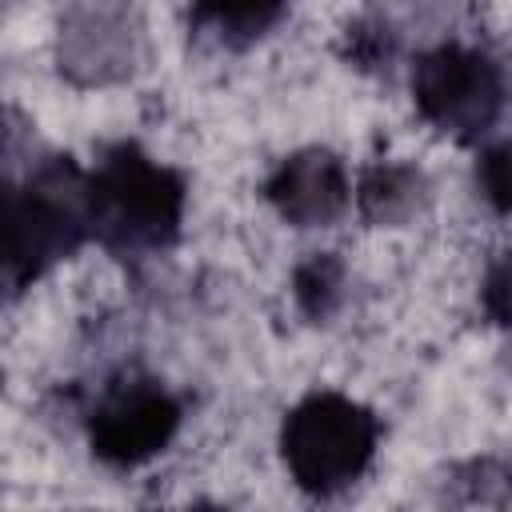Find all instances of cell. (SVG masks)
I'll list each match as a JSON object with an SVG mask.
<instances>
[{"label": "cell", "mask_w": 512, "mask_h": 512, "mask_svg": "<svg viewBox=\"0 0 512 512\" xmlns=\"http://www.w3.org/2000/svg\"><path fill=\"white\" fill-rule=\"evenodd\" d=\"M88 240L84 168L72 156L40 152L0 188V292L32 288Z\"/></svg>", "instance_id": "6da1fadb"}, {"label": "cell", "mask_w": 512, "mask_h": 512, "mask_svg": "<svg viewBox=\"0 0 512 512\" xmlns=\"http://www.w3.org/2000/svg\"><path fill=\"white\" fill-rule=\"evenodd\" d=\"M88 232L116 260H148L180 240L188 180L148 156L136 140H116L84 172Z\"/></svg>", "instance_id": "7a4b0ae2"}, {"label": "cell", "mask_w": 512, "mask_h": 512, "mask_svg": "<svg viewBox=\"0 0 512 512\" xmlns=\"http://www.w3.org/2000/svg\"><path fill=\"white\" fill-rule=\"evenodd\" d=\"M380 444V416L344 392H308L284 412L280 456L292 484L308 496H336L352 488Z\"/></svg>", "instance_id": "3957f363"}, {"label": "cell", "mask_w": 512, "mask_h": 512, "mask_svg": "<svg viewBox=\"0 0 512 512\" xmlns=\"http://www.w3.org/2000/svg\"><path fill=\"white\" fill-rule=\"evenodd\" d=\"M504 64L472 44L444 40L412 64L416 112L456 144H484L504 116Z\"/></svg>", "instance_id": "277c9868"}, {"label": "cell", "mask_w": 512, "mask_h": 512, "mask_svg": "<svg viewBox=\"0 0 512 512\" xmlns=\"http://www.w3.org/2000/svg\"><path fill=\"white\" fill-rule=\"evenodd\" d=\"M184 404L144 372L112 376L88 408V448L108 468H140L180 432Z\"/></svg>", "instance_id": "5b68a950"}, {"label": "cell", "mask_w": 512, "mask_h": 512, "mask_svg": "<svg viewBox=\"0 0 512 512\" xmlns=\"http://www.w3.org/2000/svg\"><path fill=\"white\" fill-rule=\"evenodd\" d=\"M260 192L276 208V216L292 228H328L352 204L344 160L332 148H320V144L284 156L268 172Z\"/></svg>", "instance_id": "8992f818"}, {"label": "cell", "mask_w": 512, "mask_h": 512, "mask_svg": "<svg viewBox=\"0 0 512 512\" xmlns=\"http://www.w3.org/2000/svg\"><path fill=\"white\" fill-rule=\"evenodd\" d=\"M428 204V176L404 160H376L360 172L356 208L368 224L396 228L408 224Z\"/></svg>", "instance_id": "52a82bcc"}, {"label": "cell", "mask_w": 512, "mask_h": 512, "mask_svg": "<svg viewBox=\"0 0 512 512\" xmlns=\"http://www.w3.org/2000/svg\"><path fill=\"white\" fill-rule=\"evenodd\" d=\"M288 16V0H192L188 28L240 52L264 40Z\"/></svg>", "instance_id": "ba28073f"}, {"label": "cell", "mask_w": 512, "mask_h": 512, "mask_svg": "<svg viewBox=\"0 0 512 512\" xmlns=\"http://www.w3.org/2000/svg\"><path fill=\"white\" fill-rule=\"evenodd\" d=\"M292 300L312 324H324L344 300V260L336 252H308L292 272Z\"/></svg>", "instance_id": "9c48e42d"}, {"label": "cell", "mask_w": 512, "mask_h": 512, "mask_svg": "<svg viewBox=\"0 0 512 512\" xmlns=\"http://www.w3.org/2000/svg\"><path fill=\"white\" fill-rule=\"evenodd\" d=\"M340 52H344V60H348L352 68H360V72H388L392 60H396V52H400V44H396V32H392L384 20L364 16V20L348 24Z\"/></svg>", "instance_id": "30bf717a"}, {"label": "cell", "mask_w": 512, "mask_h": 512, "mask_svg": "<svg viewBox=\"0 0 512 512\" xmlns=\"http://www.w3.org/2000/svg\"><path fill=\"white\" fill-rule=\"evenodd\" d=\"M476 184L484 192V200L492 204L496 216L508 212V144L496 140V144H480V156H476Z\"/></svg>", "instance_id": "8fae6325"}, {"label": "cell", "mask_w": 512, "mask_h": 512, "mask_svg": "<svg viewBox=\"0 0 512 512\" xmlns=\"http://www.w3.org/2000/svg\"><path fill=\"white\" fill-rule=\"evenodd\" d=\"M24 144H28V124L20 112H12L8 104H0V188L20 172L16 160H24Z\"/></svg>", "instance_id": "7c38bea8"}, {"label": "cell", "mask_w": 512, "mask_h": 512, "mask_svg": "<svg viewBox=\"0 0 512 512\" xmlns=\"http://www.w3.org/2000/svg\"><path fill=\"white\" fill-rule=\"evenodd\" d=\"M480 300H484L492 324H508V260L504 256L488 268V280L480 288Z\"/></svg>", "instance_id": "4fadbf2b"}]
</instances>
